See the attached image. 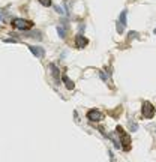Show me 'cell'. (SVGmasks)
Masks as SVG:
<instances>
[{"mask_svg": "<svg viewBox=\"0 0 156 162\" xmlns=\"http://www.w3.org/2000/svg\"><path fill=\"white\" fill-rule=\"evenodd\" d=\"M62 80H63V83H65V86H66V87H68V89H69V90H74V87H75V84H74V83H72V81H71V80H69V78H68L66 75H63V77H62Z\"/></svg>", "mask_w": 156, "mask_h": 162, "instance_id": "obj_8", "label": "cell"}, {"mask_svg": "<svg viewBox=\"0 0 156 162\" xmlns=\"http://www.w3.org/2000/svg\"><path fill=\"white\" fill-rule=\"evenodd\" d=\"M126 17H128V9H123L122 12H120V17H119V21L116 23V26H117V30H119V33H123V27L126 26Z\"/></svg>", "mask_w": 156, "mask_h": 162, "instance_id": "obj_4", "label": "cell"}, {"mask_svg": "<svg viewBox=\"0 0 156 162\" xmlns=\"http://www.w3.org/2000/svg\"><path fill=\"white\" fill-rule=\"evenodd\" d=\"M39 3H42L44 6H47V8H50V6H51V0H39Z\"/></svg>", "mask_w": 156, "mask_h": 162, "instance_id": "obj_11", "label": "cell"}, {"mask_svg": "<svg viewBox=\"0 0 156 162\" xmlns=\"http://www.w3.org/2000/svg\"><path fill=\"white\" fill-rule=\"evenodd\" d=\"M89 44V39L87 38H84L83 35H78L77 38H75V45L77 47H80V48H84Z\"/></svg>", "mask_w": 156, "mask_h": 162, "instance_id": "obj_7", "label": "cell"}, {"mask_svg": "<svg viewBox=\"0 0 156 162\" xmlns=\"http://www.w3.org/2000/svg\"><path fill=\"white\" fill-rule=\"evenodd\" d=\"M155 33H156V30H155Z\"/></svg>", "mask_w": 156, "mask_h": 162, "instance_id": "obj_15", "label": "cell"}, {"mask_svg": "<svg viewBox=\"0 0 156 162\" xmlns=\"http://www.w3.org/2000/svg\"><path fill=\"white\" fill-rule=\"evenodd\" d=\"M116 132L120 135V141H122V147L125 148V150H128L129 146H131V138H129V135L123 131V128L122 126H117L116 128Z\"/></svg>", "mask_w": 156, "mask_h": 162, "instance_id": "obj_2", "label": "cell"}, {"mask_svg": "<svg viewBox=\"0 0 156 162\" xmlns=\"http://www.w3.org/2000/svg\"><path fill=\"white\" fill-rule=\"evenodd\" d=\"M129 125H131V131H136V125L134 123V122H131Z\"/></svg>", "mask_w": 156, "mask_h": 162, "instance_id": "obj_14", "label": "cell"}, {"mask_svg": "<svg viewBox=\"0 0 156 162\" xmlns=\"http://www.w3.org/2000/svg\"><path fill=\"white\" fill-rule=\"evenodd\" d=\"M11 26L18 30H30L33 27V23L29 21V20H24V18H14L11 21Z\"/></svg>", "mask_w": 156, "mask_h": 162, "instance_id": "obj_1", "label": "cell"}, {"mask_svg": "<svg viewBox=\"0 0 156 162\" xmlns=\"http://www.w3.org/2000/svg\"><path fill=\"white\" fill-rule=\"evenodd\" d=\"M50 68H51V74H53L54 80H56V81H58V78H60V75H58V69H57V66H56L54 63H51V65H50Z\"/></svg>", "mask_w": 156, "mask_h": 162, "instance_id": "obj_9", "label": "cell"}, {"mask_svg": "<svg viewBox=\"0 0 156 162\" xmlns=\"http://www.w3.org/2000/svg\"><path fill=\"white\" fill-rule=\"evenodd\" d=\"M29 50L33 53V56L36 57H44L45 54V50L42 48V47H35V45H29Z\"/></svg>", "mask_w": 156, "mask_h": 162, "instance_id": "obj_6", "label": "cell"}, {"mask_svg": "<svg viewBox=\"0 0 156 162\" xmlns=\"http://www.w3.org/2000/svg\"><path fill=\"white\" fill-rule=\"evenodd\" d=\"M101 78H102L104 81H108V75H107L105 72H102V71H101Z\"/></svg>", "mask_w": 156, "mask_h": 162, "instance_id": "obj_12", "label": "cell"}, {"mask_svg": "<svg viewBox=\"0 0 156 162\" xmlns=\"http://www.w3.org/2000/svg\"><path fill=\"white\" fill-rule=\"evenodd\" d=\"M102 117H104V114H102L99 110H96V108L87 111V119H89L90 122H99V120H102Z\"/></svg>", "mask_w": 156, "mask_h": 162, "instance_id": "obj_5", "label": "cell"}, {"mask_svg": "<svg viewBox=\"0 0 156 162\" xmlns=\"http://www.w3.org/2000/svg\"><path fill=\"white\" fill-rule=\"evenodd\" d=\"M141 116L144 119H152L155 116V107L150 102H143L141 107Z\"/></svg>", "mask_w": 156, "mask_h": 162, "instance_id": "obj_3", "label": "cell"}, {"mask_svg": "<svg viewBox=\"0 0 156 162\" xmlns=\"http://www.w3.org/2000/svg\"><path fill=\"white\" fill-rule=\"evenodd\" d=\"M57 32H58V36H60L62 39L66 38V33H65V29H63L62 26H57Z\"/></svg>", "mask_w": 156, "mask_h": 162, "instance_id": "obj_10", "label": "cell"}, {"mask_svg": "<svg viewBox=\"0 0 156 162\" xmlns=\"http://www.w3.org/2000/svg\"><path fill=\"white\" fill-rule=\"evenodd\" d=\"M54 9H56L58 14H65V12H66V11H63V9L60 8V6H54Z\"/></svg>", "mask_w": 156, "mask_h": 162, "instance_id": "obj_13", "label": "cell"}]
</instances>
